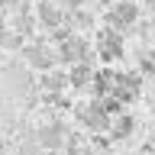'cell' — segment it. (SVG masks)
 Returning <instances> with one entry per match:
<instances>
[{
    "mask_svg": "<svg viewBox=\"0 0 155 155\" xmlns=\"http://www.w3.org/2000/svg\"><path fill=\"white\" fill-rule=\"evenodd\" d=\"M23 61H26V68H32V71H52L58 61V52L48 42H26L23 45Z\"/></svg>",
    "mask_w": 155,
    "mask_h": 155,
    "instance_id": "277c9868",
    "label": "cell"
},
{
    "mask_svg": "<svg viewBox=\"0 0 155 155\" xmlns=\"http://www.w3.org/2000/svg\"><path fill=\"white\" fill-rule=\"evenodd\" d=\"M104 23L116 32H129V29L139 23V3L136 0H116L113 7H107Z\"/></svg>",
    "mask_w": 155,
    "mask_h": 155,
    "instance_id": "6da1fadb",
    "label": "cell"
},
{
    "mask_svg": "<svg viewBox=\"0 0 155 155\" xmlns=\"http://www.w3.org/2000/svg\"><path fill=\"white\" fill-rule=\"evenodd\" d=\"M113 81H116V71H113V68L94 71V81H91V91H94V97H107L110 91H113Z\"/></svg>",
    "mask_w": 155,
    "mask_h": 155,
    "instance_id": "30bf717a",
    "label": "cell"
},
{
    "mask_svg": "<svg viewBox=\"0 0 155 155\" xmlns=\"http://www.w3.org/2000/svg\"><path fill=\"white\" fill-rule=\"evenodd\" d=\"M149 149H152V152H155V136H152V142H149Z\"/></svg>",
    "mask_w": 155,
    "mask_h": 155,
    "instance_id": "ac0fdd59",
    "label": "cell"
},
{
    "mask_svg": "<svg viewBox=\"0 0 155 155\" xmlns=\"http://www.w3.org/2000/svg\"><path fill=\"white\" fill-rule=\"evenodd\" d=\"M36 16H39V23H42L45 29L61 26V10L55 7V0H39L36 3Z\"/></svg>",
    "mask_w": 155,
    "mask_h": 155,
    "instance_id": "52a82bcc",
    "label": "cell"
},
{
    "mask_svg": "<svg viewBox=\"0 0 155 155\" xmlns=\"http://www.w3.org/2000/svg\"><path fill=\"white\" fill-rule=\"evenodd\" d=\"M78 120H81L84 129H91V133H107L113 116L100 107V100H94V104H81L78 107Z\"/></svg>",
    "mask_w": 155,
    "mask_h": 155,
    "instance_id": "5b68a950",
    "label": "cell"
},
{
    "mask_svg": "<svg viewBox=\"0 0 155 155\" xmlns=\"http://www.w3.org/2000/svg\"><path fill=\"white\" fill-rule=\"evenodd\" d=\"M19 155H39V149H36V145H23V149H19Z\"/></svg>",
    "mask_w": 155,
    "mask_h": 155,
    "instance_id": "9a60e30c",
    "label": "cell"
},
{
    "mask_svg": "<svg viewBox=\"0 0 155 155\" xmlns=\"http://www.w3.org/2000/svg\"><path fill=\"white\" fill-rule=\"evenodd\" d=\"M36 142H39L42 152H58V149H65V145H68V129L61 123H45V126H39Z\"/></svg>",
    "mask_w": 155,
    "mask_h": 155,
    "instance_id": "8992f818",
    "label": "cell"
},
{
    "mask_svg": "<svg viewBox=\"0 0 155 155\" xmlns=\"http://www.w3.org/2000/svg\"><path fill=\"white\" fill-rule=\"evenodd\" d=\"M91 81H94V68L87 65V61H78V65H71V71H68V84L74 87V91H81V87H91Z\"/></svg>",
    "mask_w": 155,
    "mask_h": 155,
    "instance_id": "ba28073f",
    "label": "cell"
},
{
    "mask_svg": "<svg viewBox=\"0 0 155 155\" xmlns=\"http://www.w3.org/2000/svg\"><path fill=\"white\" fill-rule=\"evenodd\" d=\"M133 129H136V120L129 113H120V116L110 120V139H129Z\"/></svg>",
    "mask_w": 155,
    "mask_h": 155,
    "instance_id": "8fae6325",
    "label": "cell"
},
{
    "mask_svg": "<svg viewBox=\"0 0 155 155\" xmlns=\"http://www.w3.org/2000/svg\"><path fill=\"white\" fill-rule=\"evenodd\" d=\"M23 45H26V39H23L19 29H3V32H0V48H7V52H23Z\"/></svg>",
    "mask_w": 155,
    "mask_h": 155,
    "instance_id": "7c38bea8",
    "label": "cell"
},
{
    "mask_svg": "<svg viewBox=\"0 0 155 155\" xmlns=\"http://www.w3.org/2000/svg\"><path fill=\"white\" fill-rule=\"evenodd\" d=\"M61 3H65V7H71V10H81V7H87L91 0H61Z\"/></svg>",
    "mask_w": 155,
    "mask_h": 155,
    "instance_id": "5bb4252c",
    "label": "cell"
},
{
    "mask_svg": "<svg viewBox=\"0 0 155 155\" xmlns=\"http://www.w3.org/2000/svg\"><path fill=\"white\" fill-rule=\"evenodd\" d=\"M48 155H65V152H61V149H58V152H48Z\"/></svg>",
    "mask_w": 155,
    "mask_h": 155,
    "instance_id": "d6986e66",
    "label": "cell"
},
{
    "mask_svg": "<svg viewBox=\"0 0 155 155\" xmlns=\"http://www.w3.org/2000/svg\"><path fill=\"white\" fill-rule=\"evenodd\" d=\"M145 7H149V13H155V0H145Z\"/></svg>",
    "mask_w": 155,
    "mask_h": 155,
    "instance_id": "2e32d148",
    "label": "cell"
},
{
    "mask_svg": "<svg viewBox=\"0 0 155 155\" xmlns=\"http://www.w3.org/2000/svg\"><path fill=\"white\" fill-rule=\"evenodd\" d=\"M97 58L104 61V65H113V61H120V58L126 55V42H123V32H116V29L104 26L100 32H97Z\"/></svg>",
    "mask_w": 155,
    "mask_h": 155,
    "instance_id": "3957f363",
    "label": "cell"
},
{
    "mask_svg": "<svg viewBox=\"0 0 155 155\" xmlns=\"http://www.w3.org/2000/svg\"><path fill=\"white\" fill-rule=\"evenodd\" d=\"M100 3H104V7H113V3H116V0H100Z\"/></svg>",
    "mask_w": 155,
    "mask_h": 155,
    "instance_id": "e0dca14e",
    "label": "cell"
},
{
    "mask_svg": "<svg viewBox=\"0 0 155 155\" xmlns=\"http://www.w3.org/2000/svg\"><path fill=\"white\" fill-rule=\"evenodd\" d=\"M39 84H42V91H45V94H61L65 87H71V84H68V71H58V68L45 71V78H42Z\"/></svg>",
    "mask_w": 155,
    "mask_h": 155,
    "instance_id": "9c48e42d",
    "label": "cell"
},
{
    "mask_svg": "<svg viewBox=\"0 0 155 155\" xmlns=\"http://www.w3.org/2000/svg\"><path fill=\"white\" fill-rule=\"evenodd\" d=\"M55 52H58V61H65V65H78V61H87V65H91L97 48L91 45L84 36H74V32H71L68 39H61V42H58Z\"/></svg>",
    "mask_w": 155,
    "mask_h": 155,
    "instance_id": "7a4b0ae2",
    "label": "cell"
},
{
    "mask_svg": "<svg viewBox=\"0 0 155 155\" xmlns=\"http://www.w3.org/2000/svg\"><path fill=\"white\" fill-rule=\"evenodd\" d=\"M91 23H94V16H91V13H87V10H78V13H74V26L87 29V26H91Z\"/></svg>",
    "mask_w": 155,
    "mask_h": 155,
    "instance_id": "4fadbf2b",
    "label": "cell"
}]
</instances>
